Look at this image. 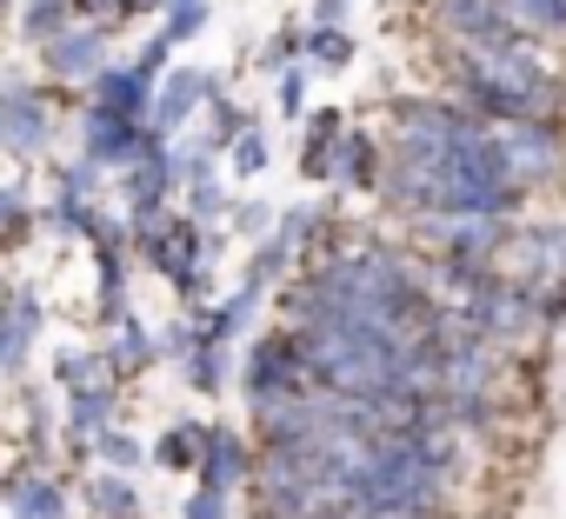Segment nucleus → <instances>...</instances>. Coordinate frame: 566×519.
I'll list each match as a JSON object with an SVG mask.
<instances>
[{"label":"nucleus","mask_w":566,"mask_h":519,"mask_svg":"<svg viewBox=\"0 0 566 519\" xmlns=\"http://www.w3.org/2000/svg\"><path fill=\"white\" fill-rule=\"evenodd\" d=\"M48 67H54L61 81L94 74V67H101V34H94V28H61V34L48 41Z\"/></svg>","instance_id":"nucleus-7"},{"label":"nucleus","mask_w":566,"mask_h":519,"mask_svg":"<svg viewBox=\"0 0 566 519\" xmlns=\"http://www.w3.org/2000/svg\"><path fill=\"white\" fill-rule=\"evenodd\" d=\"M200 87H207L200 74H174V81H167V94H160V127H174V120H187V114L200 107Z\"/></svg>","instance_id":"nucleus-13"},{"label":"nucleus","mask_w":566,"mask_h":519,"mask_svg":"<svg viewBox=\"0 0 566 519\" xmlns=\"http://www.w3.org/2000/svg\"><path fill=\"white\" fill-rule=\"evenodd\" d=\"M340 8H347V0H321V21H334V14H340Z\"/></svg>","instance_id":"nucleus-30"},{"label":"nucleus","mask_w":566,"mask_h":519,"mask_svg":"<svg viewBox=\"0 0 566 519\" xmlns=\"http://www.w3.org/2000/svg\"><path fill=\"white\" fill-rule=\"evenodd\" d=\"M114 360H120V367H140V360H147V333H140V327H127V333H120V353H114Z\"/></svg>","instance_id":"nucleus-26"},{"label":"nucleus","mask_w":566,"mask_h":519,"mask_svg":"<svg viewBox=\"0 0 566 519\" xmlns=\"http://www.w3.org/2000/svg\"><path fill=\"white\" fill-rule=\"evenodd\" d=\"M314 54H321L327 67H347V54H354V41H347V34H334V28L321 21V28H314Z\"/></svg>","instance_id":"nucleus-22"},{"label":"nucleus","mask_w":566,"mask_h":519,"mask_svg":"<svg viewBox=\"0 0 566 519\" xmlns=\"http://www.w3.org/2000/svg\"><path fill=\"white\" fill-rule=\"evenodd\" d=\"M34 333H41V307L28 294H8V300H0V373L21 367V353H28Z\"/></svg>","instance_id":"nucleus-6"},{"label":"nucleus","mask_w":566,"mask_h":519,"mask_svg":"<svg viewBox=\"0 0 566 519\" xmlns=\"http://www.w3.org/2000/svg\"><path fill=\"white\" fill-rule=\"evenodd\" d=\"M67 8H74V0H28V41H54L61 34V21H67Z\"/></svg>","instance_id":"nucleus-17"},{"label":"nucleus","mask_w":566,"mask_h":519,"mask_svg":"<svg viewBox=\"0 0 566 519\" xmlns=\"http://www.w3.org/2000/svg\"><path fill=\"white\" fill-rule=\"evenodd\" d=\"M147 253H154L160 267H167V274H174V280L187 287V274H193V260H200V233H193L187 220H174V226H167V233H160V240H154Z\"/></svg>","instance_id":"nucleus-12"},{"label":"nucleus","mask_w":566,"mask_h":519,"mask_svg":"<svg viewBox=\"0 0 566 519\" xmlns=\"http://www.w3.org/2000/svg\"><path fill=\"white\" fill-rule=\"evenodd\" d=\"M200 473H207V486L233 492V486L247 479V446H240L233 433H207V459H200Z\"/></svg>","instance_id":"nucleus-10"},{"label":"nucleus","mask_w":566,"mask_h":519,"mask_svg":"<svg viewBox=\"0 0 566 519\" xmlns=\"http://www.w3.org/2000/svg\"><path fill=\"white\" fill-rule=\"evenodd\" d=\"M233 167H240V173H260V167H266V147L247 134V147H233Z\"/></svg>","instance_id":"nucleus-27"},{"label":"nucleus","mask_w":566,"mask_h":519,"mask_svg":"<svg viewBox=\"0 0 566 519\" xmlns=\"http://www.w3.org/2000/svg\"><path fill=\"white\" fill-rule=\"evenodd\" d=\"M21 512H28V519H61V492H54L48 479H28V486H21Z\"/></svg>","instance_id":"nucleus-20"},{"label":"nucleus","mask_w":566,"mask_h":519,"mask_svg":"<svg viewBox=\"0 0 566 519\" xmlns=\"http://www.w3.org/2000/svg\"><path fill=\"white\" fill-rule=\"evenodd\" d=\"M207 21V8H200V0H180V14H174V28H167V41H187L193 28Z\"/></svg>","instance_id":"nucleus-24"},{"label":"nucleus","mask_w":566,"mask_h":519,"mask_svg":"<svg viewBox=\"0 0 566 519\" xmlns=\"http://www.w3.org/2000/svg\"><path fill=\"white\" fill-rule=\"evenodd\" d=\"M0 140L41 147V140H48V114H41V100H28V94H8V100H0Z\"/></svg>","instance_id":"nucleus-11"},{"label":"nucleus","mask_w":566,"mask_h":519,"mask_svg":"<svg viewBox=\"0 0 566 519\" xmlns=\"http://www.w3.org/2000/svg\"><path fill=\"white\" fill-rule=\"evenodd\" d=\"M101 453H107L114 466H134V459H140V446H127L120 433H101Z\"/></svg>","instance_id":"nucleus-28"},{"label":"nucleus","mask_w":566,"mask_h":519,"mask_svg":"<svg viewBox=\"0 0 566 519\" xmlns=\"http://www.w3.org/2000/svg\"><path fill=\"white\" fill-rule=\"evenodd\" d=\"M160 193H167V153H160V140H147V147L127 160V200H134V213L147 220V213L160 206Z\"/></svg>","instance_id":"nucleus-8"},{"label":"nucleus","mask_w":566,"mask_h":519,"mask_svg":"<svg viewBox=\"0 0 566 519\" xmlns=\"http://www.w3.org/2000/svg\"><path fill=\"white\" fill-rule=\"evenodd\" d=\"M147 140H154V134H140L134 114H114V107H94V114H87V147H94V160H134Z\"/></svg>","instance_id":"nucleus-5"},{"label":"nucleus","mask_w":566,"mask_h":519,"mask_svg":"<svg viewBox=\"0 0 566 519\" xmlns=\"http://www.w3.org/2000/svg\"><path fill=\"white\" fill-rule=\"evenodd\" d=\"M460 81H467V100L486 107L493 120H526V114H546L559 100L553 74L513 41V47H460Z\"/></svg>","instance_id":"nucleus-1"},{"label":"nucleus","mask_w":566,"mask_h":519,"mask_svg":"<svg viewBox=\"0 0 566 519\" xmlns=\"http://www.w3.org/2000/svg\"><path fill=\"white\" fill-rule=\"evenodd\" d=\"M520 28H566V0H506Z\"/></svg>","instance_id":"nucleus-19"},{"label":"nucleus","mask_w":566,"mask_h":519,"mask_svg":"<svg viewBox=\"0 0 566 519\" xmlns=\"http://www.w3.org/2000/svg\"><path fill=\"white\" fill-rule=\"evenodd\" d=\"M74 8H120V0H74Z\"/></svg>","instance_id":"nucleus-31"},{"label":"nucleus","mask_w":566,"mask_h":519,"mask_svg":"<svg viewBox=\"0 0 566 519\" xmlns=\"http://www.w3.org/2000/svg\"><path fill=\"white\" fill-rule=\"evenodd\" d=\"M107 420H114V400H107V386H87V393H74V433H81V439L107 433Z\"/></svg>","instance_id":"nucleus-14"},{"label":"nucleus","mask_w":566,"mask_h":519,"mask_svg":"<svg viewBox=\"0 0 566 519\" xmlns=\"http://www.w3.org/2000/svg\"><path fill=\"white\" fill-rule=\"evenodd\" d=\"M526 246V267L533 274H559L566 267V233H533V240H520Z\"/></svg>","instance_id":"nucleus-18"},{"label":"nucleus","mask_w":566,"mask_h":519,"mask_svg":"<svg viewBox=\"0 0 566 519\" xmlns=\"http://www.w3.org/2000/svg\"><path fill=\"white\" fill-rule=\"evenodd\" d=\"M21 226H28V213H21V200H14V193H0V240H14Z\"/></svg>","instance_id":"nucleus-25"},{"label":"nucleus","mask_w":566,"mask_h":519,"mask_svg":"<svg viewBox=\"0 0 566 519\" xmlns=\"http://www.w3.org/2000/svg\"><path fill=\"white\" fill-rule=\"evenodd\" d=\"M87 499H94L107 519H140V499H134V486H127V479H94V486H87Z\"/></svg>","instance_id":"nucleus-16"},{"label":"nucleus","mask_w":566,"mask_h":519,"mask_svg":"<svg viewBox=\"0 0 566 519\" xmlns=\"http://www.w3.org/2000/svg\"><path fill=\"white\" fill-rule=\"evenodd\" d=\"M420 240L447 260H467V267H486V253L500 246V213H453V206H433L420 213Z\"/></svg>","instance_id":"nucleus-3"},{"label":"nucleus","mask_w":566,"mask_h":519,"mask_svg":"<svg viewBox=\"0 0 566 519\" xmlns=\"http://www.w3.org/2000/svg\"><path fill=\"white\" fill-rule=\"evenodd\" d=\"M340 180L374 187V147H367V140H347V153H340Z\"/></svg>","instance_id":"nucleus-21"},{"label":"nucleus","mask_w":566,"mask_h":519,"mask_svg":"<svg viewBox=\"0 0 566 519\" xmlns=\"http://www.w3.org/2000/svg\"><path fill=\"white\" fill-rule=\"evenodd\" d=\"M147 61L140 67H114V74H101L94 81V107H114V114H140L147 107Z\"/></svg>","instance_id":"nucleus-9"},{"label":"nucleus","mask_w":566,"mask_h":519,"mask_svg":"<svg viewBox=\"0 0 566 519\" xmlns=\"http://www.w3.org/2000/svg\"><path fill=\"white\" fill-rule=\"evenodd\" d=\"M440 8H447V28L467 47H513V41H526V28L513 21L506 0H440Z\"/></svg>","instance_id":"nucleus-4"},{"label":"nucleus","mask_w":566,"mask_h":519,"mask_svg":"<svg viewBox=\"0 0 566 519\" xmlns=\"http://www.w3.org/2000/svg\"><path fill=\"white\" fill-rule=\"evenodd\" d=\"M200 453H207V433H200V426H174V433L160 439V466H180V473H187V466H200Z\"/></svg>","instance_id":"nucleus-15"},{"label":"nucleus","mask_w":566,"mask_h":519,"mask_svg":"<svg viewBox=\"0 0 566 519\" xmlns=\"http://www.w3.org/2000/svg\"><path fill=\"white\" fill-rule=\"evenodd\" d=\"M187 519H227V492H220V486H200V492L187 499Z\"/></svg>","instance_id":"nucleus-23"},{"label":"nucleus","mask_w":566,"mask_h":519,"mask_svg":"<svg viewBox=\"0 0 566 519\" xmlns=\"http://www.w3.org/2000/svg\"><path fill=\"white\" fill-rule=\"evenodd\" d=\"M301 87H307L301 74H287V81H280V107H287V114H301Z\"/></svg>","instance_id":"nucleus-29"},{"label":"nucleus","mask_w":566,"mask_h":519,"mask_svg":"<svg viewBox=\"0 0 566 519\" xmlns=\"http://www.w3.org/2000/svg\"><path fill=\"white\" fill-rule=\"evenodd\" d=\"M486 147H493V160H500V173H506L513 187L553 180L559 160H566V140L553 134L546 114H526V120H500V127H486Z\"/></svg>","instance_id":"nucleus-2"}]
</instances>
